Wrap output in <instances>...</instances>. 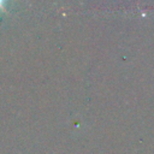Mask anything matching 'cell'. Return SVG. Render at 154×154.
Listing matches in <instances>:
<instances>
[{
	"label": "cell",
	"instance_id": "1",
	"mask_svg": "<svg viewBox=\"0 0 154 154\" xmlns=\"http://www.w3.org/2000/svg\"><path fill=\"white\" fill-rule=\"evenodd\" d=\"M2 1H4V0H0V7H1V5H2Z\"/></svg>",
	"mask_w": 154,
	"mask_h": 154
}]
</instances>
